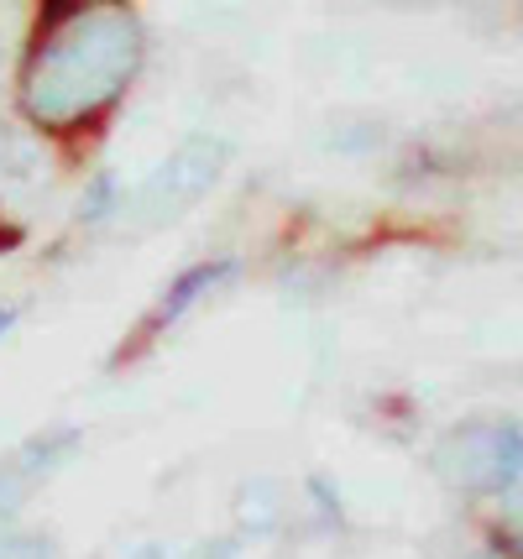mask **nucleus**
<instances>
[{
    "label": "nucleus",
    "instance_id": "nucleus-1",
    "mask_svg": "<svg viewBox=\"0 0 523 559\" xmlns=\"http://www.w3.org/2000/svg\"><path fill=\"white\" fill-rule=\"evenodd\" d=\"M142 63V22L126 5L48 11L43 37L22 63V110L43 131H69L100 116Z\"/></svg>",
    "mask_w": 523,
    "mask_h": 559
},
{
    "label": "nucleus",
    "instance_id": "nucleus-2",
    "mask_svg": "<svg viewBox=\"0 0 523 559\" xmlns=\"http://www.w3.org/2000/svg\"><path fill=\"white\" fill-rule=\"evenodd\" d=\"M225 157H230L225 142H215V136H189L163 168L147 173V183L136 189L131 204H126V215L136 219L142 230H152V225H174L183 210H194V204L215 189V178L225 173Z\"/></svg>",
    "mask_w": 523,
    "mask_h": 559
},
{
    "label": "nucleus",
    "instance_id": "nucleus-3",
    "mask_svg": "<svg viewBox=\"0 0 523 559\" xmlns=\"http://www.w3.org/2000/svg\"><path fill=\"white\" fill-rule=\"evenodd\" d=\"M435 471L450 487L513 491L523 487V429L519 424H466L440 444Z\"/></svg>",
    "mask_w": 523,
    "mask_h": 559
},
{
    "label": "nucleus",
    "instance_id": "nucleus-4",
    "mask_svg": "<svg viewBox=\"0 0 523 559\" xmlns=\"http://www.w3.org/2000/svg\"><path fill=\"white\" fill-rule=\"evenodd\" d=\"M230 272H236L230 262H204V267H189V272H183V277L174 283V288L157 298V309H152V319H147V335H163V330H174L178 319L189 314V309H194V304H200V298L215 288V283H225Z\"/></svg>",
    "mask_w": 523,
    "mask_h": 559
},
{
    "label": "nucleus",
    "instance_id": "nucleus-5",
    "mask_svg": "<svg viewBox=\"0 0 523 559\" xmlns=\"http://www.w3.org/2000/svg\"><path fill=\"white\" fill-rule=\"evenodd\" d=\"M63 455H69V439H32L22 455L11 461V471L0 476V502H5V508H16V502H22L26 491L37 487V481H43Z\"/></svg>",
    "mask_w": 523,
    "mask_h": 559
},
{
    "label": "nucleus",
    "instance_id": "nucleus-6",
    "mask_svg": "<svg viewBox=\"0 0 523 559\" xmlns=\"http://www.w3.org/2000/svg\"><path fill=\"white\" fill-rule=\"evenodd\" d=\"M0 559H48V544L43 538H5Z\"/></svg>",
    "mask_w": 523,
    "mask_h": 559
},
{
    "label": "nucleus",
    "instance_id": "nucleus-7",
    "mask_svg": "<svg viewBox=\"0 0 523 559\" xmlns=\"http://www.w3.org/2000/svg\"><path fill=\"white\" fill-rule=\"evenodd\" d=\"M189 559H236V544H225V538H210V544H200Z\"/></svg>",
    "mask_w": 523,
    "mask_h": 559
}]
</instances>
